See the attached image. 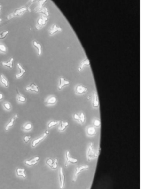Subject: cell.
Here are the masks:
<instances>
[{
  "label": "cell",
  "mask_w": 141,
  "mask_h": 189,
  "mask_svg": "<svg viewBox=\"0 0 141 189\" xmlns=\"http://www.w3.org/2000/svg\"><path fill=\"white\" fill-rule=\"evenodd\" d=\"M3 107L6 111H11L12 109L11 104L8 102H5L3 103Z\"/></svg>",
  "instance_id": "28"
},
{
  "label": "cell",
  "mask_w": 141,
  "mask_h": 189,
  "mask_svg": "<svg viewBox=\"0 0 141 189\" xmlns=\"http://www.w3.org/2000/svg\"><path fill=\"white\" fill-rule=\"evenodd\" d=\"M16 175L18 176H21L23 178H25L27 177L25 169L17 168L16 169Z\"/></svg>",
  "instance_id": "23"
},
{
  "label": "cell",
  "mask_w": 141,
  "mask_h": 189,
  "mask_svg": "<svg viewBox=\"0 0 141 189\" xmlns=\"http://www.w3.org/2000/svg\"><path fill=\"white\" fill-rule=\"evenodd\" d=\"M87 90H88L87 87H86L85 86H84L82 84H79L76 86L75 88V91L76 94L81 95V94H85L86 92L87 91Z\"/></svg>",
  "instance_id": "4"
},
{
  "label": "cell",
  "mask_w": 141,
  "mask_h": 189,
  "mask_svg": "<svg viewBox=\"0 0 141 189\" xmlns=\"http://www.w3.org/2000/svg\"><path fill=\"white\" fill-rule=\"evenodd\" d=\"M17 101L20 102V103H25L27 101V98L24 95L20 93L18 90H17Z\"/></svg>",
  "instance_id": "21"
},
{
  "label": "cell",
  "mask_w": 141,
  "mask_h": 189,
  "mask_svg": "<svg viewBox=\"0 0 141 189\" xmlns=\"http://www.w3.org/2000/svg\"><path fill=\"white\" fill-rule=\"evenodd\" d=\"M65 157H66V162H65V166L67 167L68 166V164L69 163H72V164H75L78 162V160L76 159L73 158L71 156H70V152L69 151H66V154H65Z\"/></svg>",
  "instance_id": "7"
},
{
  "label": "cell",
  "mask_w": 141,
  "mask_h": 189,
  "mask_svg": "<svg viewBox=\"0 0 141 189\" xmlns=\"http://www.w3.org/2000/svg\"><path fill=\"white\" fill-rule=\"evenodd\" d=\"M49 131H46V132H45L43 134L41 135L40 137H38L37 138L34 139L32 142V147L33 148L36 147L37 145L39 144L41 142H42L45 138H46L47 135H48V134H49Z\"/></svg>",
  "instance_id": "2"
},
{
  "label": "cell",
  "mask_w": 141,
  "mask_h": 189,
  "mask_svg": "<svg viewBox=\"0 0 141 189\" xmlns=\"http://www.w3.org/2000/svg\"><path fill=\"white\" fill-rule=\"evenodd\" d=\"M69 84L70 82L69 81L66 80L65 79L64 77H63V76H60L59 78V84L58 85V90H61L63 88Z\"/></svg>",
  "instance_id": "11"
},
{
  "label": "cell",
  "mask_w": 141,
  "mask_h": 189,
  "mask_svg": "<svg viewBox=\"0 0 141 189\" xmlns=\"http://www.w3.org/2000/svg\"><path fill=\"white\" fill-rule=\"evenodd\" d=\"M33 128V125L31 122H27L22 126V129L24 131H31Z\"/></svg>",
  "instance_id": "25"
},
{
  "label": "cell",
  "mask_w": 141,
  "mask_h": 189,
  "mask_svg": "<svg viewBox=\"0 0 141 189\" xmlns=\"http://www.w3.org/2000/svg\"><path fill=\"white\" fill-rule=\"evenodd\" d=\"M25 90L27 91H31L36 93H38L39 92V87L37 84L34 83H32L28 86L25 87Z\"/></svg>",
  "instance_id": "10"
},
{
  "label": "cell",
  "mask_w": 141,
  "mask_h": 189,
  "mask_svg": "<svg viewBox=\"0 0 141 189\" xmlns=\"http://www.w3.org/2000/svg\"><path fill=\"white\" fill-rule=\"evenodd\" d=\"M3 98H4V95L3 94H2L0 92V101H2Z\"/></svg>",
  "instance_id": "36"
},
{
  "label": "cell",
  "mask_w": 141,
  "mask_h": 189,
  "mask_svg": "<svg viewBox=\"0 0 141 189\" xmlns=\"http://www.w3.org/2000/svg\"><path fill=\"white\" fill-rule=\"evenodd\" d=\"M0 52L5 54L7 52V48L6 46L3 43H0Z\"/></svg>",
  "instance_id": "29"
},
{
  "label": "cell",
  "mask_w": 141,
  "mask_h": 189,
  "mask_svg": "<svg viewBox=\"0 0 141 189\" xmlns=\"http://www.w3.org/2000/svg\"><path fill=\"white\" fill-rule=\"evenodd\" d=\"M16 119L15 117H12L10 121H9V122L5 126V129L6 131H8L9 128H11V127H12L13 126H14V124H15V121H16Z\"/></svg>",
  "instance_id": "24"
},
{
  "label": "cell",
  "mask_w": 141,
  "mask_h": 189,
  "mask_svg": "<svg viewBox=\"0 0 141 189\" xmlns=\"http://www.w3.org/2000/svg\"><path fill=\"white\" fill-rule=\"evenodd\" d=\"M0 82L5 87H8L9 86L8 81L7 78L5 77L3 74L0 75Z\"/></svg>",
  "instance_id": "20"
},
{
  "label": "cell",
  "mask_w": 141,
  "mask_h": 189,
  "mask_svg": "<svg viewBox=\"0 0 141 189\" xmlns=\"http://www.w3.org/2000/svg\"><path fill=\"white\" fill-rule=\"evenodd\" d=\"M31 139V135H25V136L23 138V141L25 143H28L29 141H30Z\"/></svg>",
  "instance_id": "34"
},
{
  "label": "cell",
  "mask_w": 141,
  "mask_h": 189,
  "mask_svg": "<svg viewBox=\"0 0 141 189\" xmlns=\"http://www.w3.org/2000/svg\"><path fill=\"white\" fill-rule=\"evenodd\" d=\"M90 66V61L89 59H86L85 60H83V62L81 63L80 64V65L79 67V69H78V70L79 71H81L84 68H85V66Z\"/></svg>",
  "instance_id": "22"
},
{
  "label": "cell",
  "mask_w": 141,
  "mask_h": 189,
  "mask_svg": "<svg viewBox=\"0 0 141 189\" xmlns=\"http://www.w3.org/2000/svg\"><path fill=\"white\" fill-rule=\"evenodd\" d=\"M73 118L75 121H78V122L80 123V116H79V113H75L73 115Z\"/></svg>",
  "instance_id": "33"
},
{
  "label": "cell",
  "mask_w": 141,
  "mask_h": 189,
  "mask_svg": "<svg viewBox=\"0 0 141 189\" xmlns=\"http://www.w3.org/2000/svg\"><path fill=\"white\" fill-rule=\"evenodd\" d=\"M58 127V131L59 132H64L66 129V128L69 126V123L68 122L61 121L59 122Z\"/></svg>",
  "instance_id": "18"
},
{
  "label": "cell",
  "mask_w": 141,
  "mask_h": 189,
  "mask_svg": "<svg viewBox=\"0 0 141 189\" xmlns=\"http://www.w3.org/2000/svg\"><path fill=\"white\" fill-rule=\"evenodd\" d=\"M62 31V28L61 27L58 26L56 24H53L52 27H50L49 31V34L50 35H53L55 34H56V33L60 32Z\"/></svg>",
  "instance_id": "14"
},
{
  "label": "cell",
  "mask_w": 141,
  "mask_h": 189,
  "mask_svg": "<svg viewBox=\"0 0 141 189\" xmlns=\"http://www.w3.org/2000/svg\"><path fill=\"white\" fill-rule=\"evenodd\" d=\"M86 132L87 135L89 137L95 136L97 133V130L93 126H87L86 129Z\"/></svg>",
  "instance_id": "8"
},
{
  "label": "cell",
  "mask_w": 141,
  "mask_h": 189,
  "mask_svg": "<svg viewBox=\"0 0 141 189\" xmlns=\"http://www.w3.org/2000/svg\"><path fill=\"white\" fill-rule=\"evenodd\" d=\"M65 175L63 173V170L62 168H60L59 169V182H60V187L61 189H63L64 186L65 184Z\"/></svg>",
  "instance_id": "15"
},
{
  "label": "cell",
  "mask_w": 141,
  "mask_h": 189,
  "mask_svg": "<svg viewBox=\"0 0 141 189\" xmlns=\"http://www.w3.org/2000/svg\"><path fill=\"white\" fill-rule=\"evenodd\" d=\"M92 104L94 108H98L99 107V100L98 94L96 91H95L93 94V101Z\"/></svg>",
  "instance_id": "16"
},
{
  "label": "cell",
  "mask_w": 141,
  "mask_h": 189,
  "mask_svg": "<svg viewBox=\"0 0 141 189\" xmlns=\"http://www.w3.org/2000/svg\"><path fill=\"white\" fill-rule=\"evenodd\" d=\"M89 165H83V166H79V167H76V169H75V174H74V178H73V181L75 182L76 181V179H77V178L80 173H81L84 170H86L89 169Z\"/></svg>",
  "instance_id": "3"
},
{
  "label": "cell",
  "mask_w": 141,
  "mask_h": 189,
  "mask_svg": "<svg viewBox=\"0 0 141 189\" xmlns=\"http://www.w3.org/2000/svg\"><path fill=\"white\" fill-rule=\"evenodd\" d=\"M33 45L34 47V48H36L37 50V53H38V55L39 56H40L42 55V46L39 43H38L36 40H34L33 42Z\"/></svg>",
  "instance_id": "19"
},
{
  "label": "cell",
  "mask_w": 141,
  "mask_h": 189,
  "mask_svg": "<svg viewBox=\"0 0 141 189\" xmlns=\"http://www.w3.org/2000/svg\"><path fill=\"white\" fill-rule=\"evenodd\" d=\"M58 101V98L55 96L52 95L46 98L44 101V104L47 106L54 105Z\"/></svg>",
  "instance_id": "6"
},
{
  "label": "cell",
  "mask_w": 141,
  "mask_h": 189,
  "mask_svg": "<svg viewBox=\"0 0 141 189\" xmlns=\"http://www.w3.org/2000/svg\"><path fill=\"white\" fill-rule=\"evenodd\" d=\"M1 10H2V5H0V14L1 13Z\"/></svg>",
  "instance_id": "38"
},
{
  "label": "cell",
  "mask_w": 141,
  "mask_h": 189,
  "mask_svg": "<svg viewBox=\"0 0 141 189\" xmlns=\"http://www.w3.org/2000/svg\"><path fill=\"white\" fill-rule=\"evenodd\" d=\"M93 125L95 127L99 128L101 126V122L100 121V119L97 118H95L93 120Z\"/></svg>",
  "instance_id": "30"
},
{
  "label": "cell",
  "mask_w": 141,
  "mask_h": 189,
  "mask_svg": "<svg viewBox=\"0 0 141 189\" xmlns=\"http://www.w3.org/2000/svg\"><path fill=\"white\" fill-rule=\"evenodd\" d=\"M27 10V7H23L22 8H20L16 9V10L14 11V12L9 16H12L11 18L16 16H21L22 14H23V13H24Z\"/></svg>",
  "instance_id": "13"
},
{
  "label": "cell",
  "mask_w": 141,
  "mask_h": 189,
  "mask_svg": "<svg viewBox=\"0 0 141 189\" xmlns=\"http://www.w3.org/2000/svg\"><path fill=\"white\" fill-rule=\"evenodd\" d=\"M46 163L50 167V168L52 169L53 165V163H54V160H53L52 159L48 158L46 161Z\"/></svg>",
  "instance_id": "32"
},
{
  "label": "cell",
  "mask_w": 141,
  "mask_h": 189,
  "mask_svg": "<svg viewBox=\"0 0 141 189\" xmlns=\"http://www.w3.org/2000/svg\"><path fill=\"white\" fill-rule=\"evenodd\" d=\"M13 117H15L16 119H17V118H18V115H17V114H16V115L13 116Z\"/></svg>",
  "instance_id": "37"
},
{
  "label": "cell",
  "mask_w": 141,
  "mask_h": 189,
  "mask_svg": "<svg viewBox=\"0 0 141 189\" xmlns=\"http://www.w3.org/2000/svg\"><path fill=\"white\" fill-rule=\"evenodd\" d=\"M35 1H36V0H31V3Z\"/></svg>",
  "instance_id": "39"
},
{
  "label": "cell",
  "mask_w": 141,
  "mask_h": 189,
  "mask_svg": "<svg viewBox=\"0 0 141 189\" xmlns=\"http://www.w3.org/2000/svg\"><path fill=\"white\" fill-rule=\"evenodd\" d=\"M47 21H48V18L44 16L39 18V19L37 20V24L36 25L37 29H40L42 28L44 25H46Z\"/></svg>",
  "instance_id": "5"
},
{
  "label": "cell",
  "mask_w": 141,
  "mask_h": 189,
  "mask_svg": "<svg viewBox=\"0 0 141 189\" xmlns=\"http://www.w3.org/2000/svg\"><path fill=\"white\" fill-rule=\"evenodd\" d=\"M9 33V31H5L2 32L0 33V39H5L6 37H7V35Z\"/></svg>",
  "instance_id": "31"
},
{
  "label": "cell",
  "mask_w": 141,
  "mask_h": 189,
  "mask_svg": "<svg viewBox=\"0 0 141 189\" xmlns=\"http://www.w3.org/2000/svg\"><path fill=\"white\" fill-rule=\"evenodd\" d=\"M58 167V159H55L54 160V163L53 165V169H56Z\"/></svg>",
  "instance_id": "35"
},
{
  "label": "cell",
  "mask_w": 141,
  "mask_h": 189,
  "mask_svg": "<svg viewBox=\"0 0 141 189\" xmlns=\"http://www.w3.org/2000/svg\"><path fill=\"white\" fill-rule=\"evenodd\" d=\"M87 157L88 161H90L91 159H95L98 157V154L94 149V144L93 143H90L88 147Z\"/></svg>",
  "instance_id": "1"
},
{
  "label": "cell",
  "mask_w": 141,
  "mask_h": 189,
  "mask_svg": "<svg viewBox=\"0 0 141 189\" xmlns=\"http://www.w3.org/2000/svg\"><path fill=\"white\" fill-rule=\"evenodd\" d=\"M39 160V157L38 156L36 157L33 158L29 159V160H27L25 161V164L28 165L29 166H34L36 164H37V163H38Z\"/></svg>",
  "instance_id": "12"
},
{
  "label": "cell",
  "mask_w": 141,
  "mask_h": 189,
  "mask_svg": "<svg viewBox=\"0 0 141 189\" xmlns=\"http://www.w3.org/2000/svg\"><path fill=\"white\" fill-rule=\"evenodd\" d=\"M60 121H50V122H49V123H48V125H47V128L48 129H50L52 128V127H55V126L58 125L59 124Z\"/></svg>",
  "instance_id": "26"
},
{
  "label": "cell",
  "mask_w": 141,
  "mask_h": 189,
  "mask_svg": "<svg viewBox=\"0 0 141 189\" xmlns=\"http://www.w3.org/2000/svg\"><path fill=\"white\" fill-rule=\"evenodd\" d=\"M17 68H18V69L19 70V72L18 73H17L15 77L16 79H19L22 78V76L25 74V72H26V70L23 68V66L21 65V64H19V63H17Z\"/></svg>",
  "instance_id": "9"
},
{
  "label": "cell",
  "mask_w": 141,
  "mask_h": 189,
  "mask_svg": "<svg viewBox=\"0 0 141 189\" xmlns=\"http://www.w3.org/2000/svg\"><path fill=\"white\" fill-rule=\"evenodd\" d=\"M13 61H14L13 58H11L10 59L7 61V62H2L1 65H2V66H3L4 67H6V68H9V69H12L13 66Z\"/></svg>",
  "instance_id": "17"
},
{
  "label": "cell",
  "mask_w": 141,
  "mask_h": 189,
  "mask_svg": "<svg viewBox=\"0 0 141 189\" xmlns=\"http://www.w3.org/2000/svg\"><path fill=\"white\" fill-rule=\"evenodd\" d=\"M79 116H80V123H81L82 125H84L85 124V121H86V115L85 113L83 112H81L79 113Z\"/></svg>",
  "instance_id": "27"
}]
</instances>
